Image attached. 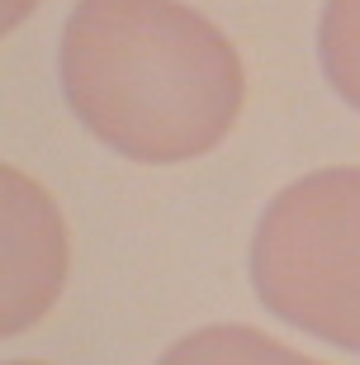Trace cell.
Masks as SVG:
<instances>
[{
  "mask_svg": "<svg viewBox=\"0 0 360 365\" xmlns=\"http://www.w3.org/2000/svg\"><path fill=\"white\" fill-rule=\"evenodd\" d=\"M57 76L81 128L143 166L214 152L247 105L242 53L185 0H76Z\"/></svg>",
  "mask_w": 360,
  "mask_h": 365,
  "instance_id": "obj_1",
  "label": "cell"
},
{
  "mask_svg": "<svg viewBox=\"0 0 360 365\" xmlns=\"http://www.w3.org/2000/svg\"><path fill=\"white\" fill-rule=\"evenodd\" d=\"M252 289L280 323L360 356V166H322L266 204Z\"/></svg>",
  "mask_w": 360,
  "mask_h": 365,
  "instance_id": "obj_2",
  "label": "cell"
},
{
  "mask_svg": "<svg viewBox=\"0 0 360 365\" xmlns=\"http://www.w3.org/2000/svg\"><path fill=\"white\" fill-rule=\"evenodd\" d=\"M5 195V304L0 332L19 337L48 318L67 284V223L57 214L53 195L19 166H0Z\"/></svg>",
  "mask_w": 360,
  "mask_h": 365,
  "instance_id": "obj_3",
  "label": "cell"
},
{
  "mask_svg": "<svg viewBox=\"0 0 360 365\" xmlns=\"http://www.w3.org/2000/svg\"><path fill=\"white\" fill-rule=\"evenodd\" d=\"M157 365H322V361L275 341L261 327L214 323V327H200V332L180 337L175 346H166Z\"/></svg>",
  "mask_w": 360,
  "mask_h": 365,
  "instance_id": "obj_4",
  "label": "cell"
},
{
  "mask_svg": "<svg viewBox=\"0 0 360 365\" xmlns=\"http://www.w3.org/2000/svg\"><path fill=\"white\" fill-rule=\"evenodd\" d=\"M322 76L360 114V0H327L318 14Z\"/></svg>",
  "mask_w": 360,
  "mask_h": 365,
  "instance_id": "obj_5",
  "label": "cell"
},
{
  "mask_svg": "<svg viewBox=\"0 0 360 365\" xmlns=\"http://www.w3.org/2000/svg\"><path fill=\"white\" fill-rule=\"evenodd\" d=\"M29 5H34V0H5V24H24V14H29Z\"/></svg>",
  "mask_w": 360,
  "mask_h": 365,
  "instance_id": "obj_6",
  "label": "cell"
},
{
  "mask_svg": "<svg viewBox=\"0 0 360 365\" xmlns=\"http://www.w3.org/2000/svg\"><path fill=\"white\" fill-rule=\"evenodd\" d=\"M5 365H48V361H5Z\"/></svg>",
  "mask_w": 360,
  "mask_h": 365,
  "instance_id": "obj_7",
  "label": "cell"
}]
</instances>
